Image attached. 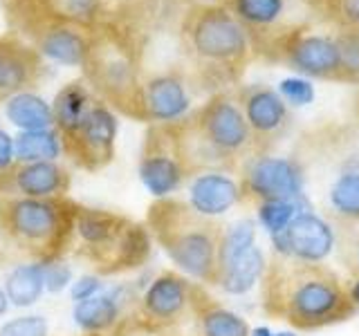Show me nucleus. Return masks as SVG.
<instances>
[{"label": "nucleus", "mask_w": 359, "mask_h": 336, "mask_svg": "<svg viewBox=\"0 0 359 336\" xmlns=\"http://www.w3.org/2000/svg\"><path fill=\"white\" fill-rule=\"evenodd\" d=\"M76 209L70 197H0V231L16 258L50 265L72 249Z\"/></svg>", "instance_id": "423d86ee"}, {"label": "nucleus", "mask_w": 359, "mask_h": 336, "mask_svg": "<svg viewBox=\"0 0 359 336\" xmlns=\"http://www.w3.org/2000/svg\"><path fill=\"white\" fill-rule=\"evenodd\" d=\"M14 150L18 164L29 162H56L63 153L61 134L56 128L45 130H22L14 137Z\"/></svg>", "instance_id": "c85d7f7f"}, {"label": "nucleus", "mask_w": 359, "mask_h": 336, "mask_svg": "<svg viewBox=\"0 0 359 336\" xmlns=\"http://www.w3.org/2000/svg\"><path fill=\"white\" fill-rule=\"evenodd\" d=\"M250 336H274L272 332H269L267 328H256V330H252V334Z\"/></svg>", "instance_id": "79ce46f5"}, {"label": "nucleus", "mask_w": 359, "mask_h": 336, "mask_svg": "<svg viewBox=\"0 0 359 336\" xmlns=\"http://www.w3.org/2000/svg\"><path fill=\"white\" fill-rule=\"evenodd\" d=\"M144 34L128 27L97 22L93 43L81 65L83 81L104 104L135 121H144Z\"/></svg>", "instance_id": "20e7f679"}, {"label": "nucleus", "mask_w": 359, "mask_h": 336, "mask_svg": "<svg viewBox=\"0 0 359 336\" xmlns=\"http://www.w3.org/2000/svg\"><path fill=\"white\" fill-rule=\"evenodd\" d=\"M191 328L194 336H250L252 330L238 314H233L213 298L205 285L194 283L191 289Z\"/></svg>", "instance_id": "aec40b11"}, {"label": "nucleus", "mask_w": 359, "mask_h": 336, "mask_svg": "<svg viewBox=\"0 0 359 336\" xmlns=\"http://www.w3.org/2000/svg\"><path fill=\"white\" fill-rule=\"evenodd\" d=\"M247 128L252 132L254 153L267 155L290 128V110L276 90L267 85H241L236 88Z\"/></svg>", "instance_id": "ddd939ff"}, {"label": "nucleus", "mask_w": 359, "mask_h": 336, "mask_svg": "<svg viewBox=\"0 0 359 336\" xmlns=\"http://www.w3.org/2000/svg\"><path fill=\"white\" fill-rule=\"evenodd\" d=\"M140 179L157 197H171L189 182V168L173 123H149L140 153Z\"/></svg>", "instance_id": "9d476101"}, {"label": "nucleus", "mask_w": 359, "mask_h": 336, "mask_svg": "<svg viewBox=\"0 0 359 336\" xmlns=\"http://www.w3.org/2000/svg\"><path fill=\"white\" fill-rule=\"evenodd\" d=\"M5 117L22 130H45L54 128L52 104H48L43 97L34 94L32 90L18 92L5 101Z\"/></svg>", "instance_id": "393cba45"}, {"label": "nucleus", "mask_w": 359, "mask_h": 336, "mask_svg": "<svg viewBox=\"0 0 359 336\" xmlns=\"http://www.w3.org/2000/svg\"><path fill=\"white\" fill-rule=\"evenodd\" d=\"M5 294L11 305L32 307L45 294V265H16L5 280Z\"/></svg>", "instance_id": "bb28decb"}, {"label": "nucleus", "mask_w": 359, "mask_h": 336, "mask_svg": "<svg viewBox=\"0 0 359 336\" xmlns=\"http://www.w3.org/2000/svg\"><path fill=\"white\" fill-rule=\"evenodd\" d=\"M175 128L189 179L205 171L238 175L241 166L256 155L236 88L209 94L200 108L175 121Z\"/></svg>", "instance_id": "7ed1b4c3"}, {"label": "nucleus", "mask_w": 359, "mask_h": 336, "mask_svg": "<svg viewBox=\"0 0 359 336\" xmlns=\"http://www.w3.org/2000/svg\"><path fill=\"white\" fill-rule=\"evenodd\" d=\"M213 3H220V5H227V0H213Z\"/></svg>", "instance_id": "a18cd8bd"}, {"label": "nucleus", "mask_w": 359, "mask_h": 336, "mask_svg": "<svg viewBox=\"0 0 359 336\" xmlns=\"http://www.w3.org/2000/svg\"><path fill=\"white\" fill-rule=\"evenodd\" d=\"M261 309L267 318L287 323L299 332H312L355 316L346 283L325 262H312L283 253L265 260Z\"/></svg>", "instance_id": "f257e3e1"}, {"label": "nucleus", "mask_w": 359, "mask_h": 336, "mask_svg": "<svg viewBox=\"0 0 359 336\" xmlns=\"http://www.w3.org/2000/svg\"><path fill=\"white\" fill-rule=\"evenodd\" d=\"M180 50L189 65V83L213 92L238 85L247 65L254 59L250 31L227 5H189L180 20Z\"/></svg>", "instance_id": "f03ea898"}, {"label": "nucleus", "mask_w": 359, "mask_h": 336, "mask_svg": "<svg viewBox=\"0 0 359 336\" xmlns=\"http://www.w3.org/2000/svg\"><path fill=\"white\" fill-rule=\"evenodd\" d=\"M334 229V253L337 260L351 278H359V224L357 220L330 222Z\"/></svg>", "instance_id": "c756f323"}, {"label": "nucleus", "mask_w": 359, "mask_h": 336, "mask_svg": "<svg viewBox=\"0 0 359 336\" xmlns=\"http://www.w3.org/2000/svg\"><path fill=\"white\" fill-rule=\"evenodd\" d=\"M93 29L70 20H39L14 31L25 38L45 61L81 67L93 43Z\"/></svg>", "instance_id": "4468645a"}, {"label": "nucleus", "mask_w": 359, "mask_h": 336, "mask_svg": "<svg viewBox=\"0 0 359 336\" xmlns=\"http://www.w3.org/2000/svg\"><path fill=\"white\" fill-rule=\"evenodd\" d=\"M334 41L341 61L339 83L359 85V29H339L334 34Z\"/></svg>", "instance_id": "473e14b6"}, {"label": "nucleus", "mask_w": 359, "mask_h": 336, "mask_svg": "<svg viewBox=\"0 0 359 336\" xmlns=\"http://www.w3.org/2000/svg\"><path fill=\"white\" fill-rule=\"evenodd\" d=\"M276 92L283 97L285 104L297 106V108L308 106L314 101V85L306 76H287V78H283V81L278 83Z\"/></svg>", "instance_id": "72a5a7b5"}, {"label": "nucleus", "mask_w": 359, "mask_h": 336, "mask_svg": "<svg viewBox=\"0 0 359 336\" xmlns=\"http://www.w3.org/2000/svg\"><path fill=\"white\" fill-rule=\"evenodd\" d=\"M355 110H357V117H359V97H357V104H355Z\"/></svg>", "instance_id": "c03bdc74"}, {"label": "nucleus", "mask_w": 359, "mask_h": 336, "mask_svg": "<svg viewBox=\"0 0 359 336\" xmlns=\"http://www.w3.org/2000/svg\"><path fill=\"white\" fill-rule=\"evenodd\" d=\"M274 336H294L292 332H278V334H274Z\"/></svg>", "instance_id": "37998d69"}, {"label": "nucleus", "mask_w": 359, "mask_h": 336, "mask_svg": "<svg viewBox=\"0 0 359 336\" xmlns=\"http://www.w3.org/2000/svg\"><path fill=\"white\" fill-rule=\"evenodd\" d=\"M263 269H265L263 251L256 244H252L238 258H233L227 267H222L216 287L224 289L227 294H245L247 289H252L261 280Z\"/></svg>", "instance_id": "a878e982"}, {"label": "nucleus", "mask_w": 359, "mask_h": 336, "mask_svg": "<svg viewBox=\"0 0 359 336\" xmlns=\"http://www.w3.org/2000/svg\"><path fill=\"white\" fill-rule=\"evenodd\" d=\"M236 179L241 186V204L250 209L272 200L306 197L303 168L292 157L254 155L241 166Z\"/></svg>", "instance_id": "9b49d317"}, {"label": "nucleus", "mask_w": 359, "mask_h": 336, "mask_svg": "<svg viewBox=\"0 0 359 336\" xmlns=\"http://www.w3.org/2000/svg\"><path fill=\"white\" fill-rule=\"evenodd\" d=\"M117 132V112L97 99L81 126L61 137L63 155L79 171L99 173L115 160Z\"/></svg>", "instance_id": "f8f14e48"}, {"label": "nucleus", "mask_w": 359, "mask_h": 336, "mask_svg": "<svg viewBox=\"0 0 359 336\" xmlns=\"http://www.w3.org/2000/svg\"><path fill=\"white\" fill-rule=\"evenodd\" d=\"M43 56L14 31L0 36V104L39 83Z\"/></svg>", "instance_id": "6ab92c4d"}, {"label": "nucleus", "mask_w": 359, "mask_h": 336, "mask_svg": "<svg viewBox=\"0 0 359 336\" xmlns=\"http://www.w3.org/2000/svg\"><path fill=\"white\" fill-rule=\"evenodd\" d=\"M70 188L72 175L59 162H16L0 177V197H67Z\"/></svg>", "instance_id": "dca6fc26"}, {"label": "nucleus", "mask_w": 359, "mask_h": 336, "mask_svg": "<svg viewBox=\"0 0 359 336\" xmlns=\"http://www.w3.org/2000/svg\"><path fill=\"white\" fill-rule=\"evenodd\" d=\"M146 229L153 242L180 272L200 285H218L224 224L202 216L180 197H157L146 211Z\"/></svg>", "instance_id": "39448f33"}, {"label": "nucleus", "mask_w": 359, "mask_h": 336, "mask_svg": "<svg viewBox=\"0 0 359 336\" xmlns=\"http://www.w3.org/2000/svg\"><path fill=\"white\" fill-rule=\"evenodd\" d=\"M323 213L328 222L359 220V155L339 162L323 190Z\"/></svg>", "instance_id": "4be33fe9"}, {"label": "nucleus", "mask_w": 359, "mask_h": 336, "mask_svg": "<svg viewBox=\"0 0 359 336\" xmlns=\"http://www.w3.org/2000/svg\"><path fill=\"white\" fill-rule=\"evenodd\" d=\"M72 285V267L63 260H54L45 265V291L50 294H59Z\"/></svg>", "instance_id": "c9c22d12"}, {"label": "nucleus", "mask_w": 359, "mask_h": 336, "mask_svg": "<svg viewBox=\"0 0 359 336\" xmlns=\"http://www.w3.org/2000/svg\"><path fill=\"white\" fill-rule=\"evenodd\" d=\"M191 289L194 283L177 272L157 274L137 296L126 323L128 334L168 336L191 321Z\"/></svg>", "instance_id": "6e6552de"}, {"label": "nucleus", "mask_w": 359, "mask_h": 336, "mask_svg": "<svg viewBox=\"0 0 359 336\" xmlns=\"http://www.w3.org/2000/svg\"><path fill=\"white\" fill-rule=\"evenodd\" d=\"M272 244L276 253L323 262L334 251V229L325 218L306 209L283 231L272 235Z\"/></svg>", "instance_id": "2eb2a0df"}, {"label": "nucleus", "mask_w": 359, "mask_h": 336, "mask_svg": "<svg viewBox=\"0 0 359 336\" xmlns=\"http://www.w3.org/2000/svg\"><path fill=\"white\" fill-rule=\"evenodd\" d=\"M346 291H348V298L355 305V309H359V278H351L346 283Z\"/></svg>", "instance_id": "58836bf2"}, {"label": "nucleus", "mask_w": 359, "mask_h": 336, "mask_svg": "<svg viewBox=\"0 0 359 336\" xmlns=\"http://www.w3.org/2000/svg\"><path fill=\"white\" fill-rule=\"evenodd\" d=\"M97 276L135 272L151 260L153 238L146 224L115 211L79 204L70 249Z\"/></svg>", "instance_id": "0eeeda50"}, {"label": "nucleus", "mask_w": 359, "mask_h": 336, "mask_svg": "<svg viewBox=\"0 0 359 336\" xmlns=\"http://www.w3.org/2000/svg\"><path fill=\"white\" fill-rule=\"evenodd\" d=\"M0 336H50V325L41 314H27L7 321L0 328Z\"/></svg>", "instance_id": "f704fd0d"}, {"label": "nucleus", "mask_w": 359, "mask_h": 336, "mask_svg": "<svg viewBox=\"0 0 359 336\" xmlns=\"http://www.w3.org/2000/svg\"><path fill=\"white\" fill-rule=\"evenodd\" d=\"M303 206H308L306 197L303 200H272V202H263V204H258L254 211L258 216V222L267 229V233L276 235V233L283 231L301 211H306Z\"/></svg>", "instance_id": "2f4dec72"}, {"label": "nucleus", "mask_w": 359, "mask_h": 336, "mask_svg": "<svg viewBox=\"0 0 359 336\" xmlns=\"http://www.w3.org/2000/svg\"><path fill=\"white\" fill-rule=\"evenodd\" d=\"M189 204L202 216L216 218L241 204V186L231 173L205 171L189 179Z\"/></svg>", "instance_id": "412c9836"}, {"label": "nucleus", "mask_w": 359, "mask_h": 336, "mask_svg": "<svg viewBox=\"0 0 359 336\" xmlns=\"http://www.w3.org/2000/svg\"><path fill=\"white\" fill-rule=\"evenodd\" d=\"M11 255H14V253H11L9 244H7V240H5V235H3V231H0V265L7 262Z\"/></svg>", "instance_id": "ea45409f"}, {"label": "nucleus", "mask_w": 359, "mask_h": 336, "mask_svg": "<svg viewBox=\"0 0 359 336\" xmlns=\"http://www.w3.org/2000/svg\"><path fill=\"white\" fill-rule=\"evenodd\" d=\"M9 31H18L39 20H70L95 27L99 22V0H3Z\"/></svg>", "instance_id": "f3484780"}, {"label": "nucleus", "mask_w": 359, "mask_h": 336, "mask_svg": "<svg viewBox=\"0 0 359 336\" xmlns=\"http://www.w3.org/2000/svg\"><path fill=\"white\" fill-rule=\"evenodd\" d=\"M81 336H90V334H81Z\"/></svg>", "instance_id": "de8ad7c7"}, {"label": "nucleus", "mask_w": 359, "mask_h": 336, "mask_svg": "<svg viewBox=\"0 0 359 336\" xmlns=\"http://www.w3.org/2000/svg\"><path fill=\"white\" fill-rule=\"evenodd\" d=\"M227 7L254 41L261 31L267 34L283 16L285 0H227Z\"/></svg>", "instance_id": "cd10ccee"}, {"label": "nucleus", "mask_w": 359, "mask_h": 336, "mask_svg": "<svg viewBox=\"0 0 359 336\" xmlns=\"http://www.w3.org/2000/svg\"><path fill=\"white\" fill-rule=\"evenodd\" d=\"M357 29H359V27H357Z\"/></svg>", "instance_id": "8fccbe9b"}, {"label": "nucleus", "mask_w": 359, "mask_h": 336, "mask_svg": "<svg viewBox=\"0 0 359 336\" xmlns=\"http://www.w3.org/2000/svg\"><path fill=\"white\" fill-rule=\"evenodd\" d=\"M263 50L265 56L290 65L306 78H321V81H337L341 76L339 48L334 36L314 34L303 27H290L278 34H269L258 45L256 52Z\"/></svg>", "instance_id": "1a4fd4ad"}, {"label": "nucleus", "mask_w": 359, "mask_h": 336, "mask_svg": "<svg viewBox=\"0 0 359 336\" xmlns=\"http://www.w3.org/2000/svg\"><path fill=\"white\" fill-rule=\"evenodd\" d=\"M314 16L339 29L359 27V0H306Z\"/></svg>", "instance_id": "7c9ffc66"}, {"label": "nucleus", "mask_w": 359, "mask_h": 336, "mask_svg": "<svg viewBox=\"0 0 359 336\" xmlns=\"http://www.w3.org/2000/svg\"><path fill=\"white\" fill-rule=\"evenodd\" d=\"M97 97L88 88L83 78L65 83L52 101V115H54V128L59 134H70L86 121L88 112L93 110Z\"/></svg>", "instance_id": "5701e85b"}, {"label": "nucleus", "mask_w": 359, "mask_h": 336, "mask_svg": "<svg viewBox=\"0 0 359 336\" xmlns=\"http://www.w3.org/2000/svg\"><path fill=\"white\" fill-rule=\"evenodd\" d=\"M162 7L164 0H99V22H112L149 36Z\"/></svg>", "instance_id": "b1692460"}, {"label": "nucleus", "mask_w": 359, "mask_h": 336, "mask_svg": "<svg viewBox=\"0 0 359 336\" xmlns=\"http://www.w3.org/2000/svg\"><path fill=\"white\" fill-rule=\"evenodd\" d=\"M104 289H106V285L101 283V276L86 274V276H81V278L74 280V283L70 285V294H72L74 302H81V300H88V298L101 294Z\"/></svg>", "instance_id": "e433bc0d"}, {"label": "nucleus", "mask_w": 359, "mask_h": 336, "mask_svg": "<svg viewBox=\"0 0 359 336\" xmlns=\"http://www.w3.org/2000/svg\"><path fill=\"white\" fill-rule=\"evenodd\" d=\"M9 309V298L5 294V289H0V316H5Z\"/></svg>", "instance_id": "a19ab883"}, {"label": "nucleus", "mask_w": 359, "mask_h": 336, "mask_svg": "<svg viewBox=\"0 0 359 336\" xmlns=\"http://www.w3.org/2000/svg\"><path fill=\"white\" fill-rule=\"evenodd\" d=\"M16 164V150H14V137L0 128V177L9 173Z\"/></svg>", "instance_id": "4c0bfd02"}, {"label": "nucleus", "mask_w": 359, "mask_h": 336, "mask_svg": "<svg viewBox=\"0 0 359 336\" xmlns=\"http://www.w3.org/2000/svg\"><path fill=\"white\" fill-rule=\"evenodd\" d=\"M168 336H177V334H168Z\"/></svg>", "instance_id": "49530a36"}, {"label": "nucleus", "mask_w": 359, "mask_h": 336, "mask_svg": "<svg viewBox=\"0 0 359 336\" xmlns=\"http://www.w3.org/2000/svg\"><path fill=\"white\" fill-rule=\"evenodd\" d=\"M191 112L189 78L182 70H166L144 78L146 123H173Z\"/></svg>", "instance_id": "a211bd4d"}, {"label": "nucleus", "mask_w": 359, "mask_h": 336, "mask_svg": "<svg viewBox=\"0 0 359 336\" xmlns=\"http://www.w3.org/2000/svg\"><path fill=\"white\" fill-rule=\"evenodd\" d=\"M357 224H359V220H357Z\"/></svg>", "instance_id": "09e8293b"}]
</instances>
